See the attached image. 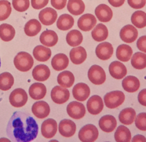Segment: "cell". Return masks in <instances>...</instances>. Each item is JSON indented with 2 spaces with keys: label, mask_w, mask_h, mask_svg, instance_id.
<instances>
[{
  "label": "cell",
  "mask_w": 146,
  "mask_h": 142,
  "mask_svg": "<svg viewBox=\"0 0 146 142\" xmlns=\"http://www.w3.org/2000/svg\"><path fill=\"white\" fill-rule=\"evenodd\" d=\"M6 132L13 141L29 142L36 137L38 125L29 113L15 112L8 122Z\"/></svg>",
  "instance_id": "cell-1"
},
{
  "label": "cell",
  "mask_w": 146,
  "mask_h": 142,
  "mask_svg": "<svg viewBox=\"0 0 146 142\" xmlns=\"http://www.w3.org/2000/svg\"><path fill=\"white\" fill-rule=\"evenodd\" d=\"M15 68L22 72L29 71L34 64V59L31 55L26 52H19L14 59Z\"/></svg>",
  "instance_id": "cell-2"
},
{
  "label": "cell",
  "mask_w": 146,
  "mask_h": 142,
  "mask_svg": "<svg viewBox=\"0 0 146 142\" xmlns=\"http://www.w3.org/2000/svg\"><path fill=\"white\" fill-rule=\"evenodd\" d=\"M125 95L121 91H113L106 94L104 96V102L107 107L115 108L124 101Z\"/></svg>",
  "instance_id": "cell-3"
},
{
  "label": "cell",
  "mask_w": 146,
  "mask_h": 142,
  "mask_svg": "<svg viewBox=\"0 0 146 142\" xmlns=\"http://www.w3.org/2000/svg\"><path fill=\"white\" fill-rule=\"evenodd\" d=\"M99 132L97 128L93 124H86L79 131L78 136L81 141L92 142L98 137Z\"/></svg>",
  "instance_id": "cell-4"
},
{
  "label": "cell",
  "mask_w": 146,
  "mask_h": 142,
  "mask_svg": "<svg viewBox=\"0 0 146 142\" xmlns=\"http://www.w3.org/2000/svg\"><path fill=\"white\" fill-rule=\"evenodd\" d=\"M28 96L26 92L22 88L14 90L9 96V102L14 107L19 108L26 104Z\"/></svg>",
  "instance_id": "cell-5"
},
{
  "label": "cell",
  "mask_w": 146,
  "mask_h": 142,
  "mask_svg": "<svg viewBox=\"0 0 146 142\" xmlns=\"http://www.w3.org/2000/svg\"><path fill=\"white\" fill-rule=\"evenodd\" d=\"M88 78L94 84L100 85L105 82L106 75L102 67L98 65H93L88 70Z\"/></svg>",
  "instance_id": "cell-6"
},
{
  "label": "cell",
  "mask_w": 146,
  "mask_h": 142,
  "mask_svg": "<svg viewBox=\"0 0 146 142\" xmlns=\"http://www.w3.org/2000/svg\"><path fill=\"white\" fill-rule=\"evenodd\" d=\"M51 98L54 103L59 104H63L68 100L70 92L66 88L56 86L51 90Z\"/></svg>",
  "instance_id": "cell-7"
},
{
  "label": "cell",
  "mask_w": 146,
  "mask_h": 142,
  "mask_svg": "<svg viewBox=\"0 0 146 142\" xmlns=\"http://www.w3.org/2000/svg\"><path fill=\"white\" fill-rule=\"evenodd\" d=\"M67 112L71 117L75 119H80L84 116L86 108L82 103L73 101L67 105Z\"/></svg>",
  "instance_id": "cell-8"
},
{
  "label": "cell",
  "mask_w": 146,
  "mask_h": 142,
  "mask_svg": "<svg viewBox=\"0 0 146 142\" xmlns=\"http://www.w3.org/2000/svg\"><path fill=\"white\" fill-rule=\"evenodd\" d=\"M58 17L55 10L51 7H46L42 10L39 13V19L41 23L46 26L52 25L56 20Z\"/></svg>",
  "instance_id": "cell-9"
},
{
  "label": "cell",
  "mask_w": 146,
  "mask_h": 142,
  "mask_svg": "<svg viewBox=\"0 0 146 142\" xmlns=\"http://www.w3.org/2000/svg\"><path fill=\"white\" fill-rule=\"evenodd\" d=\"M138 31L137 29L131 25H127L123 27L120 31L121 39L127 43L133 42L137 38Z\"/></svg>",
  "instance_id": "cell-10"
},
{
  "label": "cell",
  "mask_w": 146,
  "mask_h": 142,
  "mask_svg": "<svg viewBox=\"0 0 146 142\" xmlns=\"http://www.w3.org/2000/svg\"><path fill=\"white\" fill-rule=\"evenodd\" d=\"M104 107L103 100L100 96L95 95L90 97L87 103L88 111L92 115H98L102 112Z\"/></svg>",
  "instance_id": "cell-11"
},
{
  "label": "cell",
  "mask_w": 146,
  "mask_h": 142,
  "mask_svg": "<svg viewBox=\"0 0 146 142\" xmlns=\"http://www.w3.org/2000/svg\"><path fill=\"white\" fill-rule=\"evenodd\" d=\"M96 23L95 17L91 14H85L82 15L78 21V26L83 31H88L92 30Z\"/></svg>",
  "instance_id": "cell-12"
},
{
  "label": "cell",
  "mask_w": 146,
  "mask_h": 142,
  "mask_svg": "<svg viewBox=\"0 0 146 142\" xmlns=\"http://www.w3.org/2000/svg\"><path fill=\"white\" fill-rule=\"evenodd\" d=\"M113 48L112 45L107 42H104L99 44L95 49V53L101 60H106L109 59L112 55Z\"/></svg>",
  "instance_id": "cell-13"
},
{
  "label": "cell",
  "mask_w": 146,
  "mask_h": 142,
  "mask_svg": "<svg viewBox=\"0 0 146 142\" xmlns=\"http://www.w3.org/2000/svg\"><path fill=\"white\" fill-rule=\"evenodd\" d=\"M57 132V123L53 119L44 120L41 125V133L46 139H51L55 136Z\"/></svg>",
  "instance_id": "cell-14"
},
{
  "label": "cell",
  "mask_w": 146,
  "mask_h": 142,
  "mask_svg": "<svg viewBox=\"0 0 146 142\" xmlns=\"http://www.w3.org/2000/svg\"><path fill=\"white\" fill-rule=\"evenodd\" d=\"M90 89L87 84L84 83H79L75 85L72 89L74 98L78 101L83 102L90 96Z\"/></svg>",
  "instance_id": "cell-15"
},
{
  "label": "cell",
  "mask_w": 146,
  "mask_h": 142,
  "mask_svg": "<svg viewBox=\"0 0 146 142\" xmlns=\"http://www.w3.org/2000/svg\"><path fill=\"white\" fill-rule=\"evenodd\" d=\"M33 113L39 119H43L48 116L50 108L47 103L44 101H38L34 103L32 106Z\"/></svg>",
  "instance_id": "cell-16"
},
{
  "label": "cell",
  "mask_w": 146,
  "mask_h": 142,
  "mask_svg": "<svg viewBox=\"0 0 146 142\" xmlns=\"http://www.w3.org/2000/svg\"><path fill=\"white\" fill-rule=\"evenodd\" d=\"M59 132L60 134L66 137L73 136L76 132V124L69 119H63L59 124Z\"/></svg>",
  "instance_id": "cell-17"
},
{
  "label": "cell",
  "mask_w": 146,
  "mask_h": 142,
  "mask_svg": "<svg viewBox=\"0 0 146 142\" xmlns=\"http://www.w3.org/2000/svg\"><path fill=\"white\" fill-rule=\"evenodd\" d=\"M95 13L98 20L102 22L110 21L113 16L112 10L106 4L99 5L95 8Z\"/></svg>",
  "instance_id": "cell-18"
},
{
  "label": "cell",
  "mask_w": 146,
  "mask_h": 142,
  "mask_svg": "<svg viewBox=\"0 0 146 142\" xmlns=\"http://www.w3.org/2000/svg\"><path fill=\"white\" fill-rule=\"evenodd\" d=\"M110 75L115 79H121L127 74L126 67L120 62L113 61L109 66Z\"/></svg>",
  "instance_id": "cell-19"
},
{
  "label": "cell",
  "mask_w": 146,
  "mask_h": 142,
  "mask_svg": "<svg viewBox=\"0 0 146 142\" xmlns=\"http://www.w3.org/2000/svg\"><path fill=\"white\" fill-rule=\"evenodd\" d=\"M117 121L115 117L110 115H107L102 116L99 121L100 128L104 132H112L116 128Z\"/></svg>",
  "instance_id": "cell-20"
},
{
  "label": "cell",
  "mask_w": 146,
  "mask_h": 142,
  "mask_svg": "<svg viewBox=\"0 0 146 142\" xmlns=\"http://www.w3.org/2000/svg\"><path fill=\"white\" fill-rule=\"evenodd\" d=\"M39 40L40 43L47 47L55 46L58 40V36L56 33L51 30L44 31L40 35Z\"/></svg>",
  "instance_id": "cell-21"
},
{
  "label": "cell",
  "mask_w": 146,
  "mask_h": 142,
  "mask_svg": "<svg viewBox=\"0 0 146 142\" xmlns=\"http://www.w3.org/2000/svg\"><path fill=\"white\" fill-rule=\"evenodd\" d=\"M33 78L39 82H43L48 79L50 75V70L45 64H39L34 67L32 72Z\"/></svg>",
  "instance_id": "cell-22"
},
{
  "label": "cell",
  "mask_w": 146,
  "mask_h": 142,
  "mask_svg": "<svg viewBox=\"0 0 146 142\" xmlns=\"http://www.w3.org/2000/svg\"><path fill=\"white\" fill-rule=\"evenodd\" d=\"M47 92L46 86L41 83H34L29 90L30 97L34 100H40L45 96Z\"/></svg>",
  "instance_id": "cell-23"
},
{
  "label": "cell",
  "mask_w": 146,
  "mask_h": 142,
  "mask_svg": "<svg viewBox=\"0 0 146 142\" xmlns=\"http://www.w3.org/2000/svg\"><path fill=\"white\" fill-rule=\"evenodd\" d=\"M87 58V52L84 48L82 46L73 48L70 52L71 61L75 64H80L83 63Z\"/></svg>",
  "instance_id": "cell-24"
},
{
  "label": "cell",
  "mask_w": 146,
  "mask_h": 142,
  "mask_svg": "<svg viewBox=\"0 0 146 142\" xmlns=\"http://www.w3.org/2000/svg\"><path fill=\"white\" fill-rule=\"evenodd\" d=\"M69 60L66 55L59 53L56 54L51 60V66L55 71H62L66 68L68 65Z\"/></svg>",
  "instance_id": "cell-25"
},
{
  "label": "cell",
  "mask_w": 146,
  "mask_h": 142,
  "mask_svg": "<svg viewBox=\"0 0 146 142\" xmlns=\"http://www.w3.org/2000/svg\"><path fill=\"white\" fill-rule=\"evenodd\" d=\"M33 56L35 59L39 62H46L48 60L51 56L50 48L43 46L38 45L33 50Z\"/></svg>",
  "instance_id": "cell-26"
},
{
  "label": "cell",
  "mask_w": 146,
  "mask_h": 142,
  "mask_svg": "<svg viewBox=\"0 0 146 142\" xmlns=\"http://www.w3.org/2000/svg\"><path fill=\"white\" fill-rule=\"evenodd\" d=\"M139 80L134 76H128L122 81V87L123 89L128 92H135L140 87Z\"/></svg>",
  "instance_id": "cell-27"
},
{
  "label": "cell",
  "mask_w": 146,
  "mask_h": 142,
  "mask_svg": "<svg viewBox=\"0 0 146 142\" xmlns=\"http://www.w3.org/2000/svg\"><path fill=\"white\" fill-rule=\"evenodd\" d=\"M75 81L73 74L69 71H64L59 74L57 77L58 84L64 88L71 87Z\"/></svg>",
  "instance_id": "cell-28"
},
{
  "label": "cell",
  "mask_w": 146,
  "mask_h": 142,
  "mask_svg": "<svg viewBox=\"0 0 146 142\" xmlns=\"http://www.w3.org/2000/svg\"><path fill=\"white\" fill-rule=\"evenodd\" d=\"M92 38L97 42L106 40L108 35V30L106 25L103 23L98 24L91 32Z\"/></svg>",
  "instance_id": "cell-29"
},
{
  "label": "cell",
  "mask_w": 146,
  "mask_h": 142,
  "mask_svg": "<svg viewBox=\"0 0 146 142\" xmlns=\"http://www.w3.org/2000/svg\"><path fill=\"white\" fill-rule=\"evenodd\" d=\"M136 112L132 108H126L122 109L119 115V121L125 124L130 125L134 121L136 118Z\"/></svg>",
  "instance_id": "cell-30"
},
{
  "label": "cell",
  "mask_w": 146,
  "mask_h": 142,
  "mask_svg": "<svg viewBox=\"0 0 146 142\" xmlns=\"http://www.w3.org/2000/svg\"><path fill=\"white\" fill-rule=\"evenodd\" d=\"M133 51L132 48L125 44L119 45L116 48V58L121 62H128L132 55Z\"/></svg>",
  "instance_id": "cell-31"
},
{
  "label": "cell",
  "mask_w": 146,
  "mask_h": 142,
  "mask_svg": "<svg viewBox=\"0 0 146 142\" xmlns=\"http://www.w3.org/2000/svg\"><path fill=\"white\" fill-rule=\"evenodd\" d=\"M42 26L40 23L36 19H32L25 24L24 31L27 36H34L40 32Z\"/></svg>",
  "instance_id": "cell-32"
},
{
  "label": "cell",
  "mask_w": 146,
  "mask_h": 142,
  "mask_svg": "<svg viewBox=\"0 0 146 142\" xmlns=\"http://www.w3.org/2000/svg\"><path fill=\"white\" fill-rule=\"evenodd\" d=\"M74 19L73 17L67 14H62L57 20L56 26L62 31H66L70 29L74 25Z\"/></svg>",
  "instance_id": "cell-33"
},
{
  "label": "cell",
  "mask_w": 146,
  "mask_h": 142,
  "mask_svg": "<svg viewBox=\"0 0 146 142\" xmlns=\"http://www.w3.org/2000/svg\"><path fill=\"white\" fill-rule=\"evenodd\" d=\"M67 8L71 14L79 15L84 11L85 5L82 0H68Z\"/></svg>",
  "instance_id": "cell-34"
},
{
  "label": "cell",
  "mask_w": 146,
  "mask_h": 142,
  "mask_svg": "<svg viewBox=\"0 0 146 142\" xmlns=\"http://www.w3.org/2000/svg\"><path fill=\"white\" fill-rule=\"evenodd\" d=\"M15 35L14 28L7 23H2L0 25V38L5 42L11 40Z\"/></svg>",
  "instance_id": "cell-35"
},
{
  "label": "cell",
  "mask_w": 146,
  "mask_h": 142,
  "mask_svg": "<svg viewBox=\"0 0 146 142\" xmlns=\"http://www.w3.org/2000/svg\"><path fill=\"white\" fill-rule=\"evenodd\" d=\"M115 139L117 142H128L131 139V133L129 129L124 125L119 126L115 133Z\"/></svg>",
  "instance_id": "cell-36"
},
{
  "label": "cell",
  "mask_w": 146,
  "mask_h": 142,
  "mask_svg": "<svg viewBox=\"0 0 146 142\" xmlns=\"http://www.w3.org/2000/svg\"><path fill=\"white\" fill-rule=\"evenodd\" d=\"M66 39L68 45L71 47H76L82 42L83 35L79 30H72L67 33Z\"/></svg>",
  "instance_id": "cell-37"
},
{
  "label": "cell",
  "mask_w": 146,
  "mask_h": 142,
  "mask_svg": "<svg viewBox=\"0 0 146 142\" xmlns=\"http://www.w3.org/2000/svg\"><path fill=\"white\" fill-rule=\"evenodd\" d=\"M132 23L137 28L142 29L146 26V13L141 10L135 11L131 18Z\"/></svg>",
  "instance_id": "cell-38"
},
{
  "label": "cell",
  "mask_w": 146,
  "mask_h": 142,
  "mask_svg": "<svg viewBox=\"0 0 146 142\" xmlns=\"http://www.w3.org/2000/svg\"><path fill=\"white\" fill-rule=\"evenodd\" d=\"M131 64L136 69L142 70L146 67V54L136 52L131 58Z\"/></svg>",
  "instance_id": "cell-39"
},
{
  "label": "cell",
  "mask_w": 146,
  "mask_h": 142,
  "mask_svg": "<svg viewBox=\"0 0 146 142\" xmlns=\"http://www.w3.org/2000/svg\"><path fill=\"white\" fill-rule=\"evenodd\" d=\"M14 79L13 76L8 72L0 74V90L7 91L13 86Z\"/></svg>",
  "instance_id": "cell-40"
},
{
  "label": "cell",
  "mask_w": 146,
  "mask_h": 142,
  "mask_svg": "<svg viewBox=\"0 0 146 142\" xmlns=\"http://www.w3.org/2000/svg\"><path fill=\"white\" fill-rule=\"evenodd\" d=\"M11 13V3L6 0L0 1V21L7 19Z\"/></svg>",
  "instance_id": "cell-41"
},
{
  "label": "cell",
  "mask_w": 146,
  "mask_h": 142,
  "mask_svg": "<svg viewBox=\"0 0 146 142\" xmlns=\"http://www.w3.org/2000/svg\"><path fill=\"white\" fill-rule=\"evenodd\" d=\"M12 5L16 11L24 12L29 9L30 1L29 0H12Z\"/></svg>",
  "instance_id": "cell-42"
},
{
  "label": "cell",
  "mask_w": 146,
  "mask_h": 142,
  "mask_svg": "<svg viewBox=\"0 0 146 142\" xmlns=\"http://www.w3.org/2000/svg\"><path fill=\"white\" fill-rule=\"evenodd\" d=\"M136 127L141 131H146V112H141L136 116Z\"/></svg>",
  "instance_id": "cell-43"
},
{
  "label": "cell",
  "mask_w": 146,
  "mask_h": 142,
  "mask_svg": "<svg viewBox=\"0 0 146 142\" xmlns=\"http://www.w3.org/2000/svg\"><path fill=\"white\" fill-rule=\"evenodd\" d=\"M127 2L129 6L135 9H141L146 3V0H127Z\"/></svg>",
  "instance_id": "cell-44"
},
{
  "label": "cell",
  "mask_w": 146,
  "mask_h": 142,
  "mask_svg": "<svg viewBox=\"0 0 146 142\" xmlns=\"http://www.w3.org/2000/svg\"><path fill=\"white\" fill-rule=\"evenodd\" d=\"M49 0H31V6L33 9L39 10L44 7L48 3Z\"/></svg>",
  "instance_id": "cell-45"
},
{
  "label": "cell",
  "mask_w": 146,
  "mask_h": 142,
  "mask_svg": "<svg viewBox=\"0 0 146 142\" xmlns=\"http://www.w3.org/2000/svg\"><path fill=\"white\" fill-rule=\"evenodd\" d=\"M137 48L146 53V35H143L140 36L136 43Z\"/></svg>",
  "instance_id": "cell-46"
},
{
  "label": "cell",
  "mask_w": 146,
  "mask_h": 142,
  "mask_svg": "<svg viewBox=\"0 0 146 142\" xmlns=\"http://www.w3.org/2000/svg\"><path fill=\"white\" fill-rule=\"evenodd\" d=\"M67 0H51V4L53 7L57 10H62L66 5Z\"/></svg>",
  "instance_id": "cell-47"
},
{
  "label": "cell",
  "mask_w": 146,
  "mask_h": 142,
  "mask_svg": "<svg viewBox=\"0 0 146 142\" xmlns=\"http://www.w3.org/2000/svg\"><path fill=\"white\" fill-rule=\"evenodd\" d=\"M138 101L140 104L146 107V88L142 90L139 93Z\"/></svg>",
  "instance_id": "cell-48"
},
{
  "label": "cell",
  "mask_w": 146,
  "mask_h": 142,
  "mask_svg": "<svg viewBox=\"0 0 146 142\" xmlns=\"http://www.w3.org/2000/svg\"><path fill=\"white\" fill-rule=\"evenodd\" d=\"M125 0H108L109 3L113 7H119L121 6Z\"/></svg>",
  "instance_id": "cell-49"
},
{
  "label": "cell",
  "mask_w": 146,
  "mask_h": 142,
  "mask_svg": "<svg viewBox=\"0 0 146 142\" xmlns=\"http://www.w3.org/2000/svg\"><path fill=\"white\" fill-rule=\"evenodd\" d=\"M131 141H133V142H134V141H144V142H146V138L141 135H137L132 138Z\"/></svg>",
  "instance_id": "cell-50"
},
{
  "label": "cell",
  "mask_w": 146,
  "mask_h": 142,
  "mask_svg": "<svg viewBox=\"0 0 146 142\" xmlns=\"http://www.w3.org/2000/svg\"><path fill=\"white\" fill-rule=\"evenodd\" d=\"M0 67H1V58H0Z\"/></svg>",
  "instance_id": "cell-51"
}]
</instances>
